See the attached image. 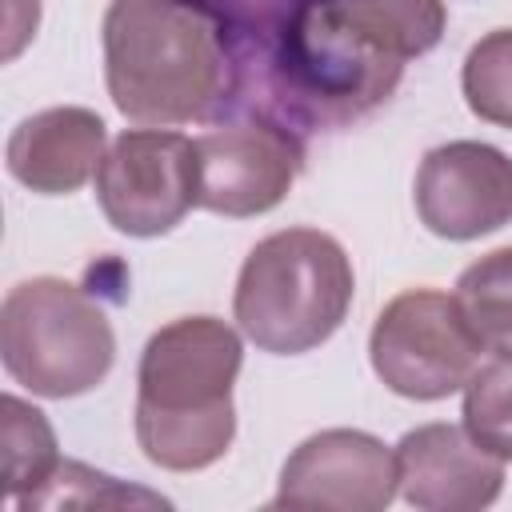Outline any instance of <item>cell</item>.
Segmentation results:
<instances>
[{
    "mask_svg": "<svg viewBox=\"0 0 512 512\" xmlns=\"http://www.w3.org/2000/svg\"><path fill=\"white\" fill-rule=\"evenodd\" d=\"M104 84L124 120L176 128L232 112L236 68L216 24L188 0H112Z\"/></svg>",
    "mask_w": 512,
    "mask_h": 512,
    "instance_id": "7a4b0ae2",
    "label": "cell"
},
{
    "mask_svg": "<svg viewBox=\"0 0 512 512\" xmlns=\"http://www.w3.org/2000/svg\"><path fill=\"white\" fill-rule=\"evenodd\" d=\"M240 364L244 340L220 316H180L148 336L136 368V444L156 468L200 472L232 448Z\"/></svg>",
    "mask_w": 512,
    "mask_h": 512,
    "instance_id": "3957f363",
    "label": "cell"
},
{
    "mask_svg": "<svg viewBox=\"0 0 512 512\" xmlns=\"http://www.w3.org/2000/svg\"><path fill=\"white\" fill-rule=\"evenodd\" d=\"M464 432L504 464L512 460V356H496L468 376Z\"/></svg>",
    "mask_w": 512,
    "mask_h": 512,
    "instance_id": "e0dca14e",
    "label": "cell"
},
{
    "mask_svg": "<svg viewBox=\"0 0 512 512\" xmlns=\"http://www.w3.org/2000/svg\"><path fill=\"white\" fill-rule=\"evenodd\" d=\"M400 492L396 452L360 428H324L292 448L280 468L276 508L384 512Z\"/></svg>",
    "mask_w": 512,
    "mask_h": 512,
    "instance_id": "9c48e42d",
    "label": "cell"
},
{
    "mask_svg": "<svg viewBox=\"0 0 512 512\" xmlns=\"http://www.w3.org/2000/svg\"><path fill=\"white\" fill-rule=\"evenodd\" d=\"M452 300L484 352L512 356V244L468 264Z\"/></svg>",
    "mask_w": 512,
    "mask_h": 512,
    "instance_id": "9a60e30c",
    "label": "cell"
},
{
    "mask_svg": "<svg viewBox=\"0 0 512 512\" xmlns=\"http://www.w3.org/2000/svg\"><path fill=\"white\" fill-rule=\"evenodd\" d=\"M460 88L472 116L512 132V28H496L468 48Z\"/></svg>",
    "mask_w": 512,
    "mask_h": 512,
    "instance_id": "2e32d148",
    "label": "cell"
},
{
    "mask_svg": "<svg viewBox=\"0 0 512 512\" xmlns=\"http://www.w3.org/2000/svg\"><path fill=\"white\" fill-rule=\"evenodd\" d=\"M356 292L344 244L320 228L264 236L236 276L232 312L240 332L272 356H304L332 340Z\"/></svg>",
    "mask_w": 512,
    "mask_h": 512,
    "instance_id": "277c9868",
    "label": "cell"
},
{
    "mask_svg": "<svg viewBox=\"0 0 512 512\" xmlns=\"http://www.w3.org/2000/svg\"><path fill=\"white\" fill-rule=\"evenodd\" d=\"M400 496L420 512H480L504 492V460L456 424H420L396 444Z\"/></svg>",
    "mask_w": 512,
    "mask_h": 512,
    "instance_id": "8fae6325",
    "label": "cell"
},
{
    "mask_svg": "<svg viewBox=\"0 0 512 512\" xmlns=\"http://www.w3.org/2000/svg\"><path fill=\"white\" fill-rule=\"evenodd\" d=\"M96 200L124 236L152 240L200 208L196 140L168 128H128L96 168Z\"/></svg>",
    "mask_w": 512,
    "mask_h": 512,
    "instance_id": "52a82bcc",
    "label": "cell"
},
{
    "mask_svg": "<svg viewBox=\"0 0 512 512\" xmlns=\"http://www.w3.org/2000/svg\"><path fill=\"white\" fill-rule=\"evenodd\" d=\"M0 436H4V492L16 508H24L64 464L56 448V432L40 408L8 392L0 400Z\"/></svg>",
    "mask_w": 512,
    "mask_h": 512,
    "instance_id": "5bb4252c",
    "label": "cell"
},
{
    "mask_svg": "<svg viewBox=\"0 0 512 512\" xmlns=\"http://www.w3.org/2000/svg\"><path fill=\"white\" fill-rule=\"evenodd\" d=\"M104 144L108 128L92 108L60 104L24 116L8 136L4 160L12 180H20L24 188L40 196H68L96 176L108 152Z\"/></svg>",
    "mask_w": 512,
    "mask_h": 512,
    "instance_id": "7c38bea8",
    "label": "cell"
},
{
    "mask_svg": "<svg viewBox=\"0 0 512 512\" xmlns=\"http://www.w3.org/2000/svg\"><path fill=\"white\" fill-rule=\"evenodd\" d=\"M416 216L440 240H480L512 224V156L484 140H448L424 152Z\"/></svg>",
    "mask_w": 512,
    "mask_h": 512,
    "instance_id": "30bf717a",
    "label": "cell"
},
{
    "mask_svg": "<svg viewBox=\"0 0 512 512\" xmlns=\"http://www.w3.org/2000/svg\"><path fill=\"white\" fill-rule=\"evenodd\" d=\"M188 4H196L224 36V48L236 68V100H240V92L260 72V64L272 56V48L288 32L304 0H188Z\"/></svg>",
    "mask_w": 512,
    "mask_h": 512,
    "instance_id": "4fadbf2b",
    "label": "cell"
},
{
    "mask_svg": "<svg viewBox=\"0 0 512 512\" xmlns=\"http://www.w3.org/2000/svg\"><path fill=\"white\" fill-rule=\"evenodd\" d=\"M200 208L216 216H264L296 184L304 168V140L276 120L244 116L196 140Z\"/></svg>",
    "mask_w": 512,
    "mask_h": 512,
    "instance_id": "ba28073f",
    "label": "cell"
},
{
    "mask_svg": "<svg viewBox=\"0 0 512 512\" xmlns=\"http://www.w3.org/2000/svg\"><path fill=\"white\" fill-rule=\"evenodd\" d=\"M480 352L456 300L436 288L392 296L368 336L372 372L404 400H444L460 392L480 368Z\"/></svg>",
    "mask_w": 512,
    "mask_h": 512,
    "instance_id": "8992f818",
    "label": "cell"
},
{
    "mask_svg": "<svg viewBox=\"0 0 512 512\" xmlns=\"http://www.w3.org/2000/svg\"><path fill=\"white\" fill-rule=\"evenodd\" d=\"M4 372L44 400H72L100 388L116 364L108 312L72 280L32 276L0 304Z\"/></svg>",
    "mask_w": 512,
    "mask_h": 512,
    "instance_id": "5b68a950",
    "label": "cell"
},
{
    "mask_svg": "<svg viewBox=\"0 0 512 512\" xmlns=\"http://www.w3.org/2000/svg\"><path fill=\"white\" fill-rule=\"evenodd\" d=\"M444 24V0H304L236 108L300 140L340 132L388 104L404 64L432 52Z\"/></svg>",
    "mask_w": 512,
    "mask_h": 512,
    "instance_id": "6da1fadb",
    "label": "cell"
}]
</instances>
